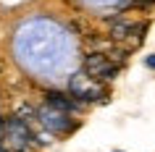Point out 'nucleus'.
I'll return each instance as SVG.
<instances>
[{
  "label": "nucleus",
  "instance_id": "2",
  "mask_svg": "<svg viewBox=\"0 0 155 152\" xmlns=\"http://www.w3.org/2000/svg\"><path fill=\"white\" fill-rule=\"evenodd\" d=\"M40 123H42L45 128H50L53 134H66V131H71V128H74L68 113L53 110V108H48V105L40 110Z\"/></svg>",
  "mask_w": 155,
  "mask_h": 152
},
{
  "label": "nucleus",
  "instance_id": "5",
  "mask_svg": "<svg viewBox=\"0 0 155 152\" xmlns=\"http://www.w3.org/2000/svg\"><path fill=\"white\" fill-rule=\"evenodd\" d=\"M145 63L150 66V68H155V55H147V58H145Z\"/></svg>",
  "mask_w": 155,
  "mask_h": 152
},
{
  "label": "nucleus",
  "instance_id": "4",
  "mask_svg": "<svg viewBox=\"0 0 155 152\" xmlns=\"http://www.w3.org/2000/svg\"><path fill=\"white\" fill-rule=\"evenodd\" d=\"M48 108L53 110H61V113H71L76 108V102H71L68 95H61V92H50L48 95Z\"/></svg>",
  "mask_w": 155,
  "mask_h": 152
},
{
  "label": "nucleus",
  "instance_id": "3",
  "mask_svg": "<svg viewBox=\"0 0 155 152\" xmlns=\"http://www.w3.org/2000/svg\"><path fill=\"white\" fill-rule=\"evenodd\" d=\"M71 92L76 97H82V100H90V102L103 100V92H100V89L87 87V84H84V76H74V79H71Z\"/></svg>",
  "mask_w": 155,
  "mask_h": 152
},
{
  "label": "nucleus",
  "instance_id": "1",
  "mask_svg": "<svg viewBox=\"0 0 155 152\" xmlns=\"http://www.w3.org/2000/svg\"><path fill=\"white\" fill-rule=\"evenodd\" d=\"M84 73L92 76L95 81H103V79H113L118 73V66L110 63L105 55H90L87 63H84Z\"/></svg>",
  "mask_w": 155,
  "mask_h": 152
}]
</instances>
